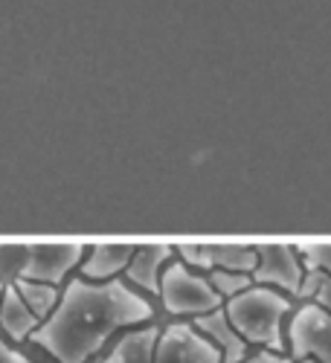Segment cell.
<instances>
[{"label": "cell", "mask_w": 331, "mask_h": 363, "mask_svg": "<svg viewBox=\"0 0 331 363\" xmlns=\"http://www.w3.org/2000/svg\"><path fill=\"white\" fill-rule=\"evenodd\" d=\"M325 277H328L325 270L308 267V270H305V279H303V288H299V299H308V302H314V296L320 294V288H322Z\"/></svg>", "instance_id": "obj_17"}, {"label": "cell", "mask_w": 331, "mask_h": 363, "mask_svg": "<svg viewBox=\"0 0 331 363\" xmlns=\"http://www.w3.org/2000/svg\"><path fill=\"white\" fill-rule=\"evenodd\" d=\"M172 256H177V253H174V247H169V245L137 247V253H134V259H131V264H128V270H125L128 282H134V285H140L142 291L160 296V279H163L160 270L169 267V259H172Z\"/></svg>", "instance_id": "obj_11"}, {"label": "cell", "mask_w": 331, "mask_h": 363, "mask_svg": "<svg viewBox=\"0 0 331 363\" xmlns=\"http://www.w3.org/2000/svg\"><path fill=\"white\" fill-rule=\"evenodd\" d=\"M137 247L131 245H96L87 247V256L82 262V277L90 282H111L123 270H128Z\"/></svg>", "instance_id": "obj_9"}, {"label": "cell", "mask_w": 331, "mask_h": 363, "mask_svg": "<svg viewBox=\"0 0 331 363\" xmlns=\"http://www.w3.org/2000/svg\"><path fill=\"white\" fill-rule=\"evenodd\" d=\"M230 323L247 343L262 346L267 352H285V337H282V320L291 311L288 294L267 288V285H253L245 294L227 299L224 306Z\"/></svg>", "instance_id": "obj_3"}, {"label": "cell", "mask_w": 331, "mask_h": 363, "mask_svg": "<svg viewBox=\"0 0 331 363\" xmlns=\"http://www.w3.org/2000/svg\"><path fill=\"white\" fill-rule=\"evenodd\" d=\"M206 256L213 270H232V274H250L259 264V250L245 245H206Z\"/></svg>", "instance_id": "obj_12"}, {"label": "cell", "mask_w": 331, "mask_h": 363, "mask_svg": "<svg viewBox=\"0 0 331 363\" xmlns=\"http://www.w3.org/2000/svg\"><path fill=\"white\" fill-rule=\"evenodd\" d=\"M203 337H209L218 349H221V354H224V363H245L247 357H250V343L238 335L235 331V325L230 323V317H227V311L224 308H218V311H209V314H203V317H195V323H192Z\"/></svg>", "instance_id": "obj_8"}, {"label": "cell", "mask_w": 331, "mask_h": 363, "mask_svg": "<svg viewBox=\"0 0 331 363\" xmlns=\"http://www.w3.org/2000/svg\"><path fill=\"white\" fill-rule=\"evenodd\" d=\"M213 288L218 291L221 299H232L238 294H245L247 288H253V277L250 274H232V270H213V274H206Z\"/></svg>", "instance_id": "obj_14"}, {"label": "cell", "mask_w": 331, "mask_h": 363, "mask_svg": "<svg viewBox=\"0 0 331 363\" xmlns=\"http://www.w3.org/2000/svg\"><path fill=\"white\" fill-rule=\"evenodd\" d=\"M314 302H317V306L331 317V274L325 277V282H322V288H320V294L314 296Z\"/></svg>", "instance_id": "obj_20"}, {"label": "cell", "mask_w": 331, "mask_h": 363, "mask_svg": "<svg viewBox=\"0 0 331 363\" xmlns=\"http://www.w3.org/2000/svg\"><path fill=\"white\" fill-rule=\"evenodd\" d=\"M299 363H317V360H299Z\"/></svg>", "instance_id": "obj_22"}, {"label": "cell", "mask_w": 331, "mask_h": 363, "mask_svg": "<svg viewBox=\"0 0 331 363\" xmlns=\"http://www.w3.org/2000/svg\"><path fill=\"white\" fill-rule=\"evenodd\" d=\"M160 302L169 314H180V317H203L209 311L224 308V299L218 296V291L213 288L206 274H198L184 262H172L163 270L160 279Z\"/></svg>", "instance_id": "obj_4"}, {"label": "cell", "mask_w": 331, "mask_h": 363, "mask_svg": "<svg viewBox=\"0 0 331 363\" xmlns=\"http://www.w3.org/2000/svg\"><path fill=\"white\" fill-rule=\"evenodd\" d=\"M0 363H33L26 354H21L18 349H12L4 337H0Z\"/></svg>", "instance_id": "obj_18"}, {"label": "cell", "mask_w": 331, "mask_h": 363, "mask_svg": "<svg viewBox=\"0 0 331 363\" xmlns=\"http://www.w3.org/2000/svg\"><path fill=\"white\" fill-rule=\"evenodd\" d=\"M259 250V264L253 270V282L256 285H267L276 288L288 296H299V288H303L305 279V262L299 247L291 245H262Z\"/></svg>", "instance_id": "obj_7"}, {"label": "cell", "mask_w": 331, "mask_h": 363, "mask_svg": "<svg viewBox=\"0 0 331 363\" xmlns=\"http://www.w3.org/2000/svg\"><path fill=\"white\" fill-rule=\"evenodd\" d=\"M148 320H155V306H148L128 282H90L76 277L67 282L58 308L29 340L58 363H87L119 328Z\"/></svg>", "instance_id": "obj_1"}, {"label": "cell", "mask_w": 331, "mask_h": 363, "mask_svg": "<svg viewBox=\"0 0 331 363\" xmlns=\"http://www.w3.org/2000/svg\"><path fill=\"white\" fill-rule=\"evenodd\" d=\"M84 256H87L84 245H29L21 253L18 279L58 285L64 282V277L73 267H82Z\"/></svg>", "instance_id": "obj_5"}, {"label": "cell", "mask_w": 331, "mask_h": 363, "mask_svg": "<svg viewBox=\"0 0 331 363\" xmlns=\"http://www.w3.org/2000/svg\"><path fill=\"white\" fill-rule=\"evenodd\" d=\"M41 325V317L33 311L23 302V296L18 294V288L12 282H6V291H4V299H0V328L4 335L15 343L21 340H29L38 331Z\"/></svg>", "instance_id": "obj_10"}, {"label": "cell", "mask_w": 331, "mask_h": 363, "mask_svg": "<svg viewBox=\"0 0 331 363\" xmlns=\"http://www.w3.org/2000/svg\"><path fill=\"white\" fill-rule=\"evenodd\" d=\"M245 363H293L291 357H285V354H279V352H256V354H250Z\"/></svg>", "instance_id": "obj_19"}, {"label": "cell", "mask_w": 331, "mask_h": 363, "mask_svg": "<svg viewBox=\"0 0 331 363\" xmlns=\"http://www.w3.org/2000/svg\"><path fill=\"white\" fill-rule=\"evenodd\" d=\"M4 291H6V282H4V279H0V299H4Z\"/></svg>", "instance_id": "obj_21"}, {"label": "cell", "mask_w": 331, "mask_h": 363, "mask_svg": "<svg viewBox=\"0 0 331 363\" xmlns=\"http://www.w3.org/2000/svg\"><path fill=\"white\" fill-rule=\"evenodd\" d=\"M174 253L180 256V262L189 264L198 274H213V264H209V256H206V245H184V247H174Z\"/></svg>", "instance_id": "obj_15"}, {"label": "cell", "mask_w": 331, "mask_h": 363, "mask_svg": "<svg viewBox=\"0 0 331 363\" xmlns=\"http://www.w3.org/2000/svg\"><path fill=\"white\" fill-rule=\"evenodd\" d=\"M291 340V354L293 360H317V363H331V317L317 306L308 302L303 306L288 328Z\"/></svg>", "instance_id": "obj_6"}, {"label": "cell", "mask_w": 331, "mask_h": 363, "mask_svg": "<svg viewBox=\"0 0 331 363\" xmlns=\"http://www.w3.org/2000/svg\"><path fill=\"white\" fill-rule=\"evenodd\" d=\"M105 363H224V354L192 323H169L134 328L111 349Z\"/></svg>", "instance_id": "obj_2"}, {"label": "cell", "mask_w": 331, "mask_h": 363, "mask_svg": "<svg viewBox=\"0 0 331 363\" xmlns=\"http://www.w3.org/2000/svg\"><path fill=\"white\" fill-rule=\"evenodd\" d=\"M12 285L18 288V294L23 296V302L29 308H33L38 317H41V323L58 308V299H62V294H58V288L55 285H47V282H33V279H12Z\"/></svg>", "instance_id": "obj_13"}, {"label": "cell", "mask_w": 331, "mask_h": 363, "mask_svg": "<svg viewBox=\"0 0 331 363\" xmlns=\"http://www.w3.org/2000/svg\"><path fill=\"white\" fill-rule=\"evenodd\" d=\"M299 253H303L305 267H317V270L331 274V245H305V247H299Z\"/></svg>", "instance_id": "obj_16"}]
</instances>
